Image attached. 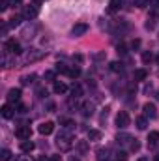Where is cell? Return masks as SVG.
Listing matches in <instances>:
<instances>
[{
	"label": "cell",
	"mask_w": 159,
	"mask_h": 161,
	"mask_svg": "<svg viewBox=\"0 0 159 161\" xmlns=\"http://www.w3.org/2000/svg\"><path fill=\"white\" fill-rule=\"evenodd\" d=\"M43 79L45 80H52V82H54V79H56V71H45Z\"/></svg>",
	"instance_id": "37"
},
{
	"label": "cell",
	"mask_w": 159,
	"mask_h": 161,
	"mask_svg": "<svg viewBox=\"0 0 159 161\" xmlns=\"http://www.w3.org/2000/svg\"><path fill=\"white\" fill-rule=\"evenodd\" d=\"M38 131H40L41 135H51L54 131V124L52 122H43V124L38 125Z\"/></svg>",
	"instance_id": "10"
},
{
	"label": "cell",
	"mask_w": 159,
	"mask_h": 161,
	"mask_svg": "<svg viewBox=\"0 0 159 161\" xmlns=\"http://www.w3.org/2000/svg\"><path fill=\"white\" fill-rule=\"evenodd\" d=\"M122 2H123V0H111V2H109L111 11H116V9H120V8H122Z\"/></svg>",
	"instance_id": "32"
},
{
	"label": "cell",
	"mask_w": 159,
	"mask_h": 161,
	"mask_svg": "<svg viewBox=\"0 0 159 161\" xmlns=\"http://www.w3.org/2000/svg\"><path fill=\"white\" fill-rule=\"evenodd\" d=\"M0 113H2V116H4L6 120H11V118L15 116V113H17V111H15V109H13L9 103H8V105H4V107L0 109Z\"/></svg>",
	"instance_id": "12"
},
{
	"label": "cell",
	"mask_w": 159,
	"mask_h": 161,
	"mask_svg": "<svg viewBox=\"0 0 159 161\" xmlns=\"http://www.w3.org/2000/svg\"><path fill=\"white\" fill-rule=\"evenodd\" d=\"M45 58V51L40 49H28L25 54H23V64H34V62H40Z\"/></svg>",
	"instance_id": "2"
},
{
	"label": "cell",
	"mask_w": 159,
	"mask_h": 161,
	"mask_svg": "<svg viewBox=\"0 0 159 161\" xmlns=\"http://www.w3.org/2000/svg\"><path fill=\"white\" fill-rule=\"evenodd\" d=\"M52 92H54V94H58V96H62V94H66V92H68V84H66V82H62V80H54Z\"/></svg>",
	"instance_id": "13"
},
{
	"label": "cell",
	"mask_w": 159,
	"mask_h": 161,
	"mask_svg": "<svg viewBox=\"0 0 159 161\" xmlns=\"http://www.w3.org/2000/svg\"><path fill=\"white\" fill-rule=\"evenodd\" d=\"M60 125H62L64 129H73V127H75V122L69 120V118H60Z\"/></svg>",
	"instance_id": "24"
},
{
	"label": "cell",
	"mask_w": 159,
	"mask_h": 161,
	"mask_svg": "<svg viewBox=\"0 0 159 161\" xmlns=\"http://www.w3.org/2000/svg\"><path fill=\"white\" fill-rule=\"evenodd\" d=\"M2 66H4V68H13V66H15V60H11V58L8 56V53H6V54L2 56Z\"/></svg>",
	"instance_id": "26"
},
{
	"label": "cell",
	"mask_w": 159,
	"mask_h": 161,
	"mask_svg": "<svg viewBox=\"0 0 159 161\" xmlns=\"http://www.w3.org/2000/svg\"><path fill=\"white\" fill-rule=\"evenodd\" d=\"M80 111H82L84 116H92V114H94V105H92V103H84V105L80 107Z\"/></svg>",
	"instance_id": "22"
},
{
	"label": "cell",
	"mask_w": 159,
	"mask_h": 161,
	"mask_svg": "<svg viewBox=\"0 0 159 161\" xmlns=\"http://www.w3.org/2000/svg\"><path fill=\"white\" fill-rule=\"evenodd\" d=\"M4 51H6L8 54H13V56H17V54L23 53L21 43H19L17 40H6V43H4Z\"/></svg>",
	"instance_id": "3"
},
{
	"label": "cell",
	"mask_w": 159,
	"mask_h": 161,
	"mask_svg": "<svg viewBox=\"0 0 159 161\" xmlns=\"http://www.w3.org/2000/svg\"><path fill=\"white\" fill-rule=\"evenodd\" d=\"M56 146L60 152H69L73 148V133L71 129H62L58 139H56Z\"/></svg>",
	"instance_id": "1"
},
{
	"label": "cell",
	"mask_w": 159,
	"mask_h": 161,
	"mask_svg": "<svg viewBox=\"0 0 159 161\" xmlns=\"http://www.w3.org/2000/svg\"><path fill=\"white\" fill-rule=\"evenodd\" d=\"M135 6H137L139 9H144V8L150 6V0H135Z\"/></svg>",
	"instance_id": "36"
},
{
	"label": "cell",
	"mask_w": 159,
	"mask_h": 161,
	"mask_svg": "<svg viewBox=\"0 0 159 161\" xmlns=\"http://www.w3.org/2000/svg\"><path fill=\"white\" fill-rule=\"evenodd\" d=\"M116 53H118V54H122V56H123V54L127 53V49H125V45H118V49H116Z\"/></svg>",
	"instance_id": "42"
},
{
	"label": "cell",
	"mask_w": 159,
	"mask_h": 161,
	"mask_svg": "<svg viewBox=\"0 0 159 161\" xmlns=\"http://www.w3.org/2000/svg\"><path fill=\"white\" fill-rule=\"evenodd\" d=\"M88 32V25L86 23H77L73 28H71V34L75 36V38H79V36H84Z\"/></svg>",
	"instance_id": "9"
},
{
	"label": "cell",
	"mask_w": 159,
	"mask_h": 161,
	"mask_svg": "<svg viewBox=\"0 0 159 161\" xmlns=\"http://www.w3.org/2000/svg\"><path fill=\"white\" fill-rule=\"evenodd\" d=\"M152 60H154V54L148 53V51H144V53H142V62H144V64H150Z\"/></svg>",
	"instance_id": "34"
},
{
	"label": "cell",
	"mask_w": 159,
	"mask_h": 161,
	"mask_svg": "<svg viewBox=\"0 0 159 161\" xmlns=\"http://www.w3.org/2000/svg\"><path fill=\"white\" fill-rule=\"evenodd\" d=\"M25 17L23 15H13L11 19H9V26H19L21 25V21H23Z\"/></svg>",
	"instance_id": "29"
},
{
	"label": "cell",
	"mask_w": 159,
	"mask_h": 161,
	"mask_svg": "<svg viewBox=\"0 0 159 161\" xmlns=\"http://www.w3.org/2000/svg\"><path fill=\"white\" fill-rule=\"evenodd\" d=\"M49 161H62V158H60V156H51Z\"/></svg>",
	"instance_id": "46"
},
{
	"label": "cell",
	"mask_w": 159,
	"mask_h": 161,
	"mask_svg": "<svg viewBox=\"0 0 159 161\" xmlns=\"http://www.w3.org/2000/svg\"><path fill=\"white\" fill-rule=\"evenodd\" d=\"M96 154H97V156H96V158H97V161H107L109 158H111V152H109L107 148H99Z\"/></svg>",
	"instance_id": "16"
},
{
	"label": "cell",
	"mask_w": 159,
	"mask_h": 161,
	"mask_svg": "<svg viewBox=\"0 0 159 161\" xmlns=\"http://www.w3.org/2000/svg\"><path fill=\"white\" fill-rule=\"evenodd\" d=\"M77 150H79L80 156L86 154V152H88V141H79V142H77Z\"/></svg>",
	"instance_id": "27"
},
{
	"label": "cell",
	"mask_w": 159,
	"mask_h": 161,
	"mask_svg": "<svg viewBox=\"0 0 159 161\" xmlns=\"http://www.w3.org/2000/svg\"><path fill=\"white\" fill-rule=\"evenodd\" d=\"M36 94H38V97H40V99L47 97V90H45V88H38V92H36Z\"/></svg>",
	"instance_id": "41"
},
{
	"label": "cell",
	"mask_w": 159,
	"mask_h": 161,
	"mask_svg": "<svg viewBox=\"0 0 159 161\" xmlns=\"http://www.w3.org/2000/svg\"><path fill=\"white\" fill-rule=\"evenodd\" d=\"M127 158H129V156H127V152H123V150H122V152H116V159H118V161H125Z\"/></svg>",
	"instance_id": "38"
},
{
	"label": "cell",
	"mask_w": 159,
	"mask_h": 161,
	"mask_svg": "<svg viewBox=\"0 0 159 161\" xmlns=\"http://www.w3.org/2000/svg\"><path fill=\"white\" fill-rule=\"evenodd\" d=\"M144 26H146V30H154V28H156V19H154V17H148Z\"/></svg>",
	"instance_id": "33"
},
{
	"label": "cell",
	"mask_w": 159,
	"mask_h": 161,
	"mask_svg": "<svg viewBox=\"0 0 159 161\" xmlns=\"http://www.w3.org/2000/svg\"><path fill=\"white\" fill-rule=\"evenodd\" d=\"M109 68H111V71L120 73V71L123 69V64H122V62H111V64H109Z\"/></svg>",
	"instance_id": "28"
},
{
	"label": "cell",
	"mask_w": 159,
	"mask_h": 161,
	"mask_svg": "<svg viewBox=\"0 0 159 161\" xmlns=\"http://www.w3.org/2000/svg\"><path fill=\"white\" fill-rule=\"evenodd\" d=\"M129 114L125 113V111H120L118 114H116V127L118 129H125L127 125H129Z\"/></svg>",
	"instance_id": "5"
},
{
	"label": "cell",
	"mask_w": 159,
	"mask_h": 161,
	"mask_svg": "<svg viewBox=\"0 0 159 161\" xmlns=\"http://www.w3.org/2000/svg\"><path fill=\"white\" fill-rule=\"evenodd\" d=\"M0 161H11V152H9L8 148H4V150L0 152Z\"/></svg>",
	"instance_id": "31"
},
{
	"label": "cell",
	"mask_w": 159,
	"mask_h": 161,
	"mask_svg": "<svg viewBox=\"0 0 159 161\" xmlns=\"http://www.w3.org/2000/svg\"><path fill=\"white\" fill-rule=\"evenodd\" d=\"M73 60H75L77 64H80V62H82L84 58H82V54H73Z\"/></svg>",
	"instance_id": "45"
},
{
	"label": "cell",
	"mask_w": 159,
	"mask_h": 161,
	"mask_svg": "<svg viewBox=\"0 0 159 161\" xmlns=\"http://www.w3.org/2000/svg\"><path fill=\"white\" fill-rule=\"evenodd\" d=\"M69 161H80L79 158H75V156H71V158H69Z\"/></svg>",
	"instance_id": "48"
},
{
	"label": "cell",
	"mask_w": 159,
	"mask_h": 161,
	"mask_svg": "<svg viewBox=\"0 0 159 161\" xmlns=\"http://www.w3.org/2000/svg\"><path fill=\"white\" fill-rule=\"evenodd\" d=\"M36 25H32V26H25L23 30H21V36H23V40H32L34 38V34H36Z\"/></svg>",
	"instance_id": "11"
},
{
	"label": "cell",
	"mask_w": 159,
	"mask_h": 161,
	"mask_svg": "<svg viewBox=\"0 0 159 161\" xmlns=\"http://www.w3.org/2000/svg\"><path fill=\"white\" fill-rule=\"evenodd\" d=\"M23 4V0H8V6L9 8H19Z\"/></svg>",
	"instance_id": "39"
},
{
	"label": "cell",
	"mask_w": 159,
	"mask_h": 161,
	"mask_svg": "<svg viewBox=\"0 0 159 161\" xmlns=\"http://www.w3.org/2000/svg\"><path fill=\"white\" fill-rule=\"evenodd\" d=\"M68 75H69L71 79H77V77L80 75V68L79 66H71V68L68 69Z\"/></svg>",
	"instance_id": "25"
},
{
	"label": "cell",
	"mask_w": 159,
	"mask_h": 161,
	"mask_svg": "<svg viewBox=\"0 0 159 161\" xmlns=\"http://www.w3.org/2000/svg\"><path fill=\"white\" fill-rule=\"evenodd\" d=\"M68 69H69V68H68L66 64L58 62V64H56V69H54V71H56V73H68Z\"/></svg>",
	"instance_id": "35"
},
{
	"label": "cell",
	"mask_w": 159,
	"mask_h": 161,
	"mask_svg": "<svg viewBox=\"0 0 159 161\" xmlns=\"http://www.w3.org/2000/svg\"><path fill=\"white\" fill-rule=\"evenodd\" d=\"M133 77H135V80H144L148 77V71H146V69H135Z\"/></svg>",
	"instance_id": "23"
},
{
	"label": "cell",
	"mask_w": 159,
	"mask_h": 161,
	"mask_svg": "<svg viewBox=\"0 0 159 161\" xmlns=\"http://www.w3.org/2000/svg\"><path fill=\"white\" fill-rule=\"evenodd\" d=\"M15 111H17L19 114H25V113H26V105H19V107H17Z\"/></svg>",
	"instance_id": "43"
},
{
	"label": "cell",
	"mask_w": 159,
	"mask_h": 161,
	"mask_svg": "<svg viewBox=\"0 0 159 161\" xmlns=\"http://www.w3.org/2000/svg\"><path fill=\"white\" fill-rule=\"evenodd\" d=\"M150 9H152V11H157L159 9V0H150Z\"/></svg>",
	"instance_id": "40"
},
{
	"label": "cell",
	"mask_w": 159,
	"mask_h": 161,
	"mask_svg": "<svg viewBox=\"0 0 159 161\" xmlns=\"http://www.w3.org/2000/svg\"><path fill=\"white\" fill-rule=\"evenodd\" d=\"M32 2H34V6H40L41 4V0H32Z\"/></svg>",
	"instance_id": "49"
},
{
	"label": "cell",
	"mask_w": 159,
	"mask_h": 161,
	"mask_svg": "<svg viewBox=\"0 0 159 161\" xmlns=\"http://www.w3.org/2000/svg\"><path fill=\"white\" fill-rule=\"evenodd\" d=\"M156 60H157V64H159V54H157V58H156Z\"/></svg>",
	"instance_id": "52"
},
{
	"label": "cell",
	"mask_w": 159,
	"mask_h": 161,
	"mask_svg": "<svg viewBox=\"0 0 159 161\" xmlns=\"http://www.w3.org/2000/svg\"><path fill=\"white\" fill-rule=\"evenodd\" d=\"M88 141H101V131L99 129H88Z\"/></svg>",
	"instance_id": "21"
},
{
	"label": "cell",
	"mask_w": 159,
	"mask_h": 161,
	"mask_svg": "<svg viewBox=\"0 0 159 161\" xmlns=\"http://www.w3.org/2000/svg\"><path fill=\"white\" fill-rule=\"evenodd\" d=\"M139 161H150V159H148V158H140Z\"/></svg>",
	"instance_id": "50"
},
{
	"label": "cell",
	"mask_w": 159,
	"mask_h": 161,
	"mask_svg": "<svg viewBox=\"0 0 159 161\" xmlns=\"http://www.w3.org/2000/svg\"><path fill=\"white\" fill-rule=\"evenodd\" d=\"M23 17L26 19V21H32V19H36L38 17V6H25V9H23Z\"/></svg>",
	"instance_id": "7"
},
{
	"label": "cell",
	"mask_w": 159,
	"mask_h": 161,
	"mask_svg": "<svg viewBox=\"0 0 159 161\" xmlns=\"http://www.w3.org/2000/svg\"><path fill=\"white\" fill-rule=\"evenodd\" d=\"M156 161H159V154H157V156H156Z\"/></svg>",
	"instance_id": "51"
},
{
	"label": "cell",
	"mask_w": 159,
	"mask_h": 161,
	"mask_svg": "<svg viewBox=\"0 0 159 161\" xmlns=\"http://www.w3.org/2000/svg\"><path fill=\"white\" fill-rule=\"evenodd\" d=\"M135 125H137V129L144 131V129L148 127V120H146V116H139V118H135Z\"/></svg>",
	"instance_id": "19"
},
{
	"label": "cell",
	"mask_w": 159,
	"mask_h": 161,
	"mask_svg": "<svg viewBox=\"0 0 159 161\" xmlns=\"http://www.w3.org/2000/svg\"><path fill=\"white\" fill-rule=\"evenodd\" d=\"M34 148H36V144H34L30 139H28V141H21V150H23V152L28 154V152H32Z\"/></svg>",
	"instance_id": "17"
},
{
	"label": "cell",
	"mask_w": 159,
	"mask_h": 161,
	"mask_svg": "<svg viewBox=\"0 0 159 161\" xmlns=\"http://www.w3.org/2000/svg\"><path fill=\"white\" fill-rule=\"evenodd\" d=\"M13 161H30V159H26V158H23V156H21V158H15Z\"/></svg>",
	"instance_id": "47"
},
{
	"label": "cell",
	"mask_w": 159,
	"mask_h": 161,
	"mask_svg": "<svg viewBox=\"0 0 159 161\" xmlns=\"http://www.w3.org/2000/svg\"><path fill=\"white\" fill-rule=\"evenodd\" d=\"M34 80H36V75H34V73L23 75V77H21V84H23V86H30V84H34Z\"/></svg>",
	"instance_id": "20"
},
{
	"label": "cell",
	"mask_w": 159,
	"mask_h": 161,
	"mask_svg": "<svg viewBox=\"0 0 159 161\" xmlns=\"http://www.w3.org/2000/svg\"><path fill=\"white\" fill-rule=\"evenodd\" d=\"M142 111H144V116L146 118H152V120L157 118V107L154 103H144L142 105Z\"/></svg>",
	"instance_id": "6"
},
{
	"label": "cell",
	"mask_w": 159,
	"mask_h": 161,
	"mask_svg": "<svg viewBox=\"0 0 159 161\" xmlns=\"http://www.w3.org/2000/svg\"><path fill=\"white\" fill-rule=\"evenodd\" d=\"M116 161H118V159H116Z\"/></svg>",
	"instance_id": "53"
},
{
	"label": "cell",
	"mask_w": 159,
	"mask_h": 161,
	"mask_svg": "<svg viewBox=\"0 0 159 161\" xmlns=\"http://www.w3.org/2000/svg\"><path fill=\"white\" fill-rule=\"evenodd\" d=\"M8 103L9 105H13V103H17L19 99H21V88H11L9 92H8Z\"/></svg>",
	"instance_id": "8"
},
{
	"label": "cell",
	"mask_w": 159,
	"mask_h": 161,
	"mask_svg": "<svg viewBox=\"0 0 159 161\" xmlns=\"http://www.w3.org/2000/svg\"><path fill=\"white\" fill-rule=\"evenodd\" d=\"M140 47V40H133L131 41V49H139Z\"/></svg>",
	"instance_id": "44"
},
{
	"label": "cell",
	"mask_w": 159,
	"mask_h": 161,
	"mask_svg": "<svg viewBox=\"0 0 159 161\" xmlns=\"http://www.w3.org/2000/svg\"><path fill=\"white\" fill-rule=\"evenodd\" d=\"M157 144H159V131H152L148 135V146L150 148H156Z\"/></svg>",
	"instance_id": "14"
},
{
	"label": "cell",
	"mask_w": 159,
	"mask_h": 161,
	"mask_svg": "<svg viewBox=\"0 0 159 161\" xmlns=\"http://www.w3.org/2000/svg\"><path fill=\"white\" fill-rule=\"evenodd\" d=\"M15 137H17L19 141H28V139L32 137V129H30V125H19L17 131H15Z\"/></svg>",
	"instance_id": "4"
},
{
	"label": "cell",
	"mask_w": 159,
	"mask_h": 161,
	"mask_svg": "<svg viewBox=\"0 0 159 161\" xmlns=\"http://www.w3.org/2000/svg\"><path fill=\"white\" fill-rule=\"evenodd\" d=\"M71 97L73 99L82 97V86H80L79 82H73V86H71Z\"/></svg>",
	"instance_id": "15"
},
{
	"label": "cell",
	"mask_w": 159,
	"mask_h": 161,
	"mask_svg": "<svg viewBox=\"0 0 159 161\" xmlns=\"http://www.w3.org/2000/svg\"><path fill=\"white\" fill-rule=\"evenodd\" d=\"M127 146H129L131 152H139V150H140V142H139L137 139H131V142H129Z\"/></svg>",
	"instance_id": "30"
},
{
	"label": "cell",
	"mask_w": 159,
	"mask_h": 161,
	"mask_svg": "<svg viewBox=\"0 0 159 161\" xmlns=\"http://www.w3.org/2000/svg\"><path fill=\"white\" fill-rule=\"evenodd\" d=\"M131 139H133V137L127 135V133H118V135H116V142H118V144H129Z\"/></svg>",
	"instance_id": "18"
}]
</instances>
